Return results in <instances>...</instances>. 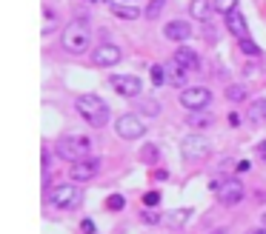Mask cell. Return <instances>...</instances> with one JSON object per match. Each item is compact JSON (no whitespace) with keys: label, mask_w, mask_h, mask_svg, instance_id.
<instances>
[{"label":"cell","mask_w":266,"mask_h":234,"mask_svg":"<svg viewBox=\"0 0 266 234\" xmlns=\"http://www.w3.org/2000/svg\"><path fill=\"white\" fill-rule=\"evenodd\" d=\"M78 112L89 126H106V120H109V106L97 94H81L78 97Z\"/></svg>","instance_id":"obj_1"},{"label":"cell","mask_w":266,"mask_h":234,"mask_svg":"<svg viewBox=\"0 0 266 234\" xmlns=\"http://www.w3.org/2000/svg\"><path fill=\"white\" fill-rule=\"evenodd\" d=\"M63 49L69 52V55H83L86 49H89V43H92V35H89V26L83 23V20H78V23H69L66 26V32H63Z\"/></svg>","instance_id":"obj_2"},{"label":"cell","mask_w":266,"mask_h":234,"mask_svg":"<svg viewBox=\"0 0 266 234\" xmlns=\"http://www.w3.org/2000/svg\"><path fill=\"white\" fill-rule=\"evenodd\" d=\"M58 154L63 160H72V163L86 160L89 157V140L81 137V134H66V137L58 140Z\"/></svg>","instance_id":"obj_3"},{"label":"cell","mask_w":266,"mask_h":234,"mask_svg":"<svg viewBox=\"0 0 266 234\" xmlns=\"http://www.w3.org/2000/svg\"><path fill=\"white\" fill-rule=\"evenodd\" d=\"M212 188L218 191V197L223 206H238L243 200V183L238 177H226V180H218V183H212Z\"/></svg>","instance_id":"obj_4"},{"label":"cell","mask_w":266,"mask_h":234,"mask_svg":"<svg viewBox=\"0 0 266 234\" xmlns=\"http://www.w3.org/2000/svg\"><path fill=\"white\" fill-rule=\"evenodd\" d=\"M209 100H212V92H209L206 86H186L183 92H180V103H183V109H189V112L206 109Z\"/></svg>","instance_id":"obj_5"},{"label":"cell","mask_w":266,"mask_h":234,"mask_svg":"<svg viewBox=\"0 0 266 234\" xmlns=\"http://www.w3.org/2000/svg\"><path fill=\"white\" fill-rule=\"evenodd\" d=\"M212 152V143L206 137H200V134H189L183 143H180V154H183L186 160H200V157H209Z\"/></svg>","instance_id":"obj_6"},{"label":"cell","mask_w":266,"mask_h":234,"mask_svg":"<svg viewBox=\"0 0 266 234\" xmlns=\"http://www.w3.org/2000/svg\"><path fill=\"white\" fill-rule=\"evenodd\" d=\"M115 131L123 137V140H138L140 134H146V126H143V120H140V117L123 115V117H117Z\"/></svg>","instance_id":"obj_7"},{"label":"cell","mask_w":266,"mask_h":234,"mask_svg":"<svg viewBox=\"0 0 266 234\" xmlns=\"http://www.w3.org/2000/svg\"><path fill=\"white\" fill-rule=\"evenodd\" d=\"M81 200V194H78V188L75 186H55L52 191H49V203L55 206V209H72L75 203Z\"/></svg>","instance_id":"obj_8"},{"label":"cell","mask_w":266,"mask_h":234,"mask_svg":"<svg viewBox=\"0 0 266 234\" xmlns=\"http://www.w3.org/2000/svg\"><path fill=\"white\" fill-rule=\"evenodd\" d=\"M112 86H115V92L123 94V97H138L140 89H143L140 77H135V74H115V77H112Z\"/></svg>","instance_id":"obj_9"},{"label":"cell","mask_w":266,"mask_h":234,"mask_svg":"<svg viewBox=\"0 0 266 234\" xmlns=\"http://www.w3.org/2000/svg\"><path fill=\"white\" fill-rule=\"evenodd\" d=\"M97 169H100V160L97 157H86V160H78V163H72L69 169V177L72 180H92L94 175H97Z\"/></svg>","instance_id":"obj_10"},{"label":"cell","mask_w":266,"mask_h":234,"mask_svg":"<svg viewBox=\"0 0 266 234\" xmlns=\"http://www.w3.org/2000/svg\"><path fill=\"white\" fill-rule=\"evenodd\" d=\"M120 58H123V52H120L115 43H100L92 55L94 66H115V63H120Z\"/></svg>","instance_id":"obj_11"},{"label":"cell","mask_w":266,"mask_h":234,"mask_svg":"<svg viewBox=\"0 0 266 234\" xmlns=\"http://www.w3.org/2000/svg\"><path fill=\"white\" fill-rule=\"evenodd\" d=\"M163 35L169 37V40H175V43H183V40L192 37V26L186 23V20H172V23L163 29Z\"/></svg>","instance_id":"obj_12"},{"label":"cell","mask_w":266,"mask_h":234,"mask_svg":"<svg viewBox=\"0 0 266 234\" xmlns=\"http://www.w3.org/2000/svg\"><path fill=\"white\" fill-rule=\"evenodd\" d=\"M226 26H229V32L235 37H241V40L249 37V29H246V20H243L241 12H229V14H226Z\"/></svg>","instance_id":"obj_13"},{"label":"cell","mask_w":266,"mask_h":234,"mask_svg":"<svg viewBox=\"0 0 266 234\" xmlns=\"http://www.w3.org/2000/svg\"><path fill=\"white\" fill-rule=\"evenodd\" d=\"M175 63L183 66V69H200V66H197L200 58H197V52H192L189 46H180L177 52H175Z\"/></svg>","instance_id":"obj_14"},{"label":"cell","mask_w":266,"mask_h":234,"mask_svg":"<svg viewBox=\"0 0 266 234\" xmlns=\"http://www.w3.org/2000/svg\"><path fill=\"white\" fill-rule=\"evenodd\" d=\"M189 12H192V17H195V20H209V14L215 12V6H212L209 0H192Z\"/></svg>","instance_id":"obj_15"},{"label":"cell","mask_w":266,"mask_h":234,"mask_svg":"<svg viewBox=\"0 0 266 234\" xmlns=\"http://www.w3.org/2000/svg\"><path fill=\"white\" fill-rule=\"evenodd\" d=\"M166 77H169V83H172V86L186 89V69H183V66H177L175 60H172V66H166Z\"/></svg>","instance_id":"obj_16"},{"label":"cell","mask_w":266,"mask_h":234,"mask_svg":"<svg viewBox=\"0 0 266 234\" xmlns=\"http://www.w3.org/2000/svg\"><path fill=\"white\" fill-rule=\"evenodd\" d=\"M249 120H252V123H261V120H266V100H264V97L252 100V106H249Z\"/></svg>","instance_id":"obj_17"},{"label":"cell","mask_w":266,"mask_h":234,"mask_svg":"<svg viewBox=\"0 0 266 234\" xmlns=\"http://www.w3.org/2000/svg\"><path fill=\"white\" fill-rule=\"evenodd\" d=\"M186 123H189V126H209V123H212V115H206V112L195 109V112H189Z\"/></svg>","instance_id":"obj_18"},{"label":"cell","mask_w":266,"mask_h":234,"mask_svg":"<svg viewBox=\"0 0 266 234\" xmlns=\"http://www.w3.org/2000/svg\"><path fill=\"white\" fill-rule=\"evenodd\" d=\"M112 14L126 17V20H138V17H140V12H138V9H132V6H112Z\"/></svg>","instance_id":"obj_19"},{"label":"cell","mask_w":266,"mask_h":234,"mask_svg":"<svg viewBox=\"0 0 266 234\" xmlns=\"http://www.w3.org/2000/svg\"><path fill=\"white\" fill-rule=\"evenodd\" d=\"M140 160H143V163H155V160H158V146H152V143L140 146Z\"/></svg>","instance_id":"obj_20"},{"label":"cell","mask_w":266,"mask_h":234,"mask_svg":"<svg viewBox=\"0 0 266 234\" xmlns=\"http://www.w3.org/2000/svg\"><path fill=\"white\" fill-rule=\"evenodd\" d=\"M212 6H215V12H220V14H229V12H235L238 0H212Z\"/></svg>","instance_id":"obj_21"},{"label":"cell","mask_w":266,"mask_h":234,"mask_svg":"<svg viewBox=\"0 0 266 234\" xmlns=\"http://www.w3.org/2000/svg\"><path fill=\"white\" fill-rule=\"evenodd\" d=\"M226 97H229L232 103H241L243 97H246V89H243V86H229V89H226Z\"/></svg>","instance_id":"obj_22"},{"label":"cell","mask_w":266,"mask_h":234,"mask_svg":"<svg viewBox=\"0 0 266 234\" xmlns=\"http://www.w3.org/2000/svg\"><path fill=\"white\" fill-rule=\"evenodd\" d=\"M123 206H126V200H123V194H109V200H106V209L120 211Z\"/></svg>","instance_id":"obj_23"},{"label":"cell","mask_w":266,"mask_h":234,"mask_svg":"<svg viewBox=\"0 0 266 234\" xmlns=\"http://www.w3.org/2000/svg\"><path fill=\"white\" fill-rule=\"evenodd\" d=\"M163 6H166V0H152V3H149V9H146V20H155V17L161 14Z\"/></svg>","instance_id":"obj_24"},{"label":"cell","mask_w":266,"mask_h":234,"mask_svg":"<svg viewBox=\"0 0 266 234\" xmlns=\"http://www.w3.org/2000/svg\"><path fill=\"white\" fill-rule=\"evenodd\" d=\"M163 80H166V69H163V66H152V83H155V86H163Z\"/></svg>","instance_id":"obj_25"},{"label":"cell","mask_w":266,"mask_h":234,"mask_svg":"<svg viewBox=\"0 0 266 234\" xmlns=\"http://www.w3.org/2000/svg\"><path fill=\"white\" fill-rule=\"evenodd\" d=\"M143 203H146V209H155V206L161 203V194H158V191H149V194H143Z\"/></svg>","instance_id":"obj_26"},{"label":"cell","mask_w":266,"mask_h":234,"mask_svg":"<svg viewBox=\"0 0 266 234\" xmlns=\"http://www.w3.org/2000/svg\"><path fill=\"white\" fill-rule=\"evenodd\" d=\"M158 109H161V106L155 103V100H146V103L140 106V112H146L149 117H155V115H158Z\"/></svg>","instance_id":"obj_27"},{"label":"cell","mask_w":266,"mask_h":234,"mask_svg":"<svg viewBox=\"0 0 266 234\" xmlns=\"http://www.w3.org/2000/svg\"><path fill=\"white\" fill-rule=\"evenodd\" d=\"M241 49L246 52V55H258V52H261V49L255 46L252 40H249V37H246V40H241Z\"/></svg>","instance_id":"obj_28"},{"label":"cell","mask_w":266,"mask_h":234,"mask_svg":"<svg viewBox=\"0 0 266 234\" xmlns=\"http://www.w3.org/2000/svg\"><path fill=\"white\" fill-rule=\"evenodd\" d=\"M140 217H143L146 223H158V220H161V217H158V211H155V209H143V211H140Z\"/></svg>","instance_id":"obj_29"},{"label":"cell","mask_w":266,"mask_h":234,"mask_svg":"<svg viewBox=\"0 0 266 234\" xmlns=\"http://www.w3.org/2000/svg\"><path fill=\"white\" fill-rule=\"evenodd\" d=\"M81 229H83V234H94V223L92 220H83Z\"/></svg>","instance_id":"obj_30"},{"label":"cell","mask_w":266,"mask_h":234,"mask_svg":"<svg viewBox=\"0 0 266 234\" xmlns=\"http://www.w3.org/2000/svg\"><path fill=\"white\" fill-rule=\"evenodd\" d=\"M258 157H264V160H266V140L258 146Z\"/></svg>","instance_id":"obj_31"},{"label":"cell","mask_w":266,"mask_h":234,"mask_svg":"<svg viewBox=\"0 0 266 234\" xmlns=\"http://www.w3.org/2000/svg\"><path fill=\"white\" fill-rule=\"evenodd\" d=\"M255 234H266V226H264V229H258V232H255Z\"/></svg>","instance_id":"obj_32"},{"label":"cell","mask_w":266,"mask_h":234,"mask_svg":"<svg viewBox=\"0 0 266 234\" xmlns=\"http://www.w3.org/2000/svg\"><path fill=\"white\" fill-rule=\"evenodd\" d=\"M264 226H266V214H264Z\"/></svg>","instance_id":"obj_33"}]
</instances>
